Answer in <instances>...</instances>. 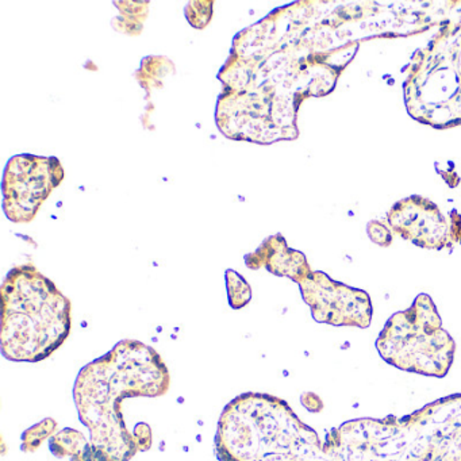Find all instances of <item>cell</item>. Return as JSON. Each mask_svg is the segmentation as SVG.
<instances>
[{"label": "cell", "instance_id": "2", "mask_svg": "<svg viewBox=\"0 0 461 461\" xmlns=\"http://www.w3.org/2000/svg\"><path fill=\"white\" fill-rule=\"evenodd\" d=\"M214 447L220 461H329L317 431L271 393H245L228 403Z\"/></svg>", "mask_w": 461, "mask_h": 461}, {"label": "cell", "instance_id": "11", "mask_svg": "<svg viewBox=\"0 0 461 461\" xmlns=\"http://www.w3.org/2000/svg\"><path fill=\"white\" fill-rule=\"evenodd\" d=\"M58 433V422L53 418H45L41 422L26 429L23 433L21 449L25 453H34L40 449L42 442L52 438Z\"/></svg>", "mask_w": 461, "mask_h": 461}, {"label": "cell", "instance_id": "15", "mask_svg": "<svg viewBox=\"0 0 461 461\" xmlns=\"http://www.w3.org/2000/svg\"><path fill=\"white\" fill-rule=\"evenodd\" d=\"M134 441L139 452H148L153 445L152 428L148 423L140 422L133 429Z\"/></svg>", "mask_w": 461, "mask_h": 461}, {"label": "cell", "instance_id": "7", "mask_svg": "<svg viewBox=\"0 0 461 461\" xmlns=\"http://www.w3.org/2000/svg\"><path fill=\"white\" fill-rule=\"evenodd\" d=\"M299 288L317 322L336 328L371 326L374 306L366 291L336 282L321 271H312L299 283Z\"/></svg>", "mask_w": 461, "mask_h": 461}, {"label": "cell", "instance_id": "16", "mask_svg": "<svg viewBox=\"0 0 461 461\" xmlns=\"http://www.w3.org/2000/svg\"><path fill=\"white\" fill-rule=\"evenodd\" d=\"M301 401L309 411L318 412L323 409L322 401H321L320 396L315 395V393H303V395L301 396Z\"/></svg>", "mask_w": 461, "mask_h": 461}, {"label": "cell", "instance_id": "10", "mask_svg": "<svg viewBox=\"0 0 461 461\" xmlns=\"http://www.w3.org/2000/svg\"><path fill=\"white\" fill-rule=\"evenodd\" d=\"M90 439L77 429L66 428L50 438V452L55 457H74L87 447Z\"/></svg>", "mask_w": 461, "mask_h": 461}, {"label": "cell", "instance_id": "14", "mask_svg": "<svg viewBox=\"0 0 461 461\" xmlns=\"http://www.w3.org/2000/svg\"><path fill=\"white\" fill-rule=\"evenodd\" d=\"M366 234H368L369 240L379 247L387 248L393 244V230L390 226L380 222V221H371L366 225Z\"/></svg>", "mask_w": 461, "mask_h": 461}, {"label": "cell", "instance_id": "1", "mask_svg": "<svg viewBox=\"0 0 461 461\" xmlns=\"http://www.w3.org/2000/svg\"><path fill=\"white\" fill-rule=\"evenodd\" d=\"M171 387V374L160 353L139 339H122L106 355L80 369L74 385L79 420L104 461H131L139 453L126 428V398H158Z\"/></svg>", "mask_w": 461, "mask_h": 461}, {"label": "cell", "instance_id": "4", "mask_svg": "<svg viewBox=\"0 0 461 461\" xmlns=\"http://www.w3.org/2000/svg\"><path fill=\"white\" fill-rule=\"evenodd\" d=\"M411 61L403 86L411 118L434 129L461 125V7Z\"/></svg>", "mask_w": 461, "mask_h": 461}, {"label": "cell", "instance_id": "6", "mask_svg": "<svg viewBox=\"0 0 461 461\" xmlns=\"http://www.w3.org/2000/svg\"><path fill=\"white\" fill-rule=\"evenodd\" d=\"M64 179V169L56 158L15 156L4 176V210L14 223H29L41 204Z\"/></svg>", "mask_w": 461, "mask_h": 461}, {"label": "cell", "instance_id": "12", "mask_svg": "<svg viewBox=\"0 0 461 461\" xmlns=\"http://www.w3.org/2000/svg\"><path fill=\"white\" fill-rule=\"evenodd\" d=\"M226 290L231 309L241 310L252 301V287L249 283L233 269L225 272Z\"/></svg>", "mask_w": 461, "mask_h": 461}, {"label": "cell", "instance_id": "13", "mask_svg": "<svg viewBox=\"0 0 461 461\" xmlns=\"http://www.w3.org/2000/svg\"><path fill=\"white\" fill-rule=\"evenodd\" d=\"M214 2H190L185 7V17L193 28L202 31L209 25L212 17Z\"/></svg>", "mask_w": 461, "mask_h": 461}, {"label": "cell", "instance_id": "17", "mask_svg": "<svg viewBox=\"0 0 461 461\" xmlns=\"http://www.w3.org/2000/svg\"><path fill=\"white\" fill-rule=\"evenodd\" d=\"M71 461H104V458H102L101 455L94 449L91 442H88L87 447H86L82 452L77 453V456L71 457Z\"/></svg>", "mask_w": 461, "mask_h": 461}, {"label": "cell", "instance_id": "8", "mask_svg": "<svg viewBox=\"0 0 461 461\" xmlns=\"http://www.w3.org/2000/svg\"><path fill=\"white\" fill-rule=\"evenodd\" d=\"M387 225L393 233L423 249H447L461 242L455 222H447L438 206L420 195L396 202L388 210Z\"/></svg>", "mask_w": 461, "mask_h": 461}, {"label": "cell", "instance_id": "3", "mask_svg": "<svg viewBox=\"0 0 461 461\" xmlns=\"http://www.w3.org/2000/svg\"><path fill=\"white\" fill-rule=\"evenodd\" d=\"M2 355L14 363H40L71 334V302L32 264L15 267L2 285Z\"/></svg>", "mask_w": 461, "mask_h": 461}, {"label": "cell", "instance_id": "5", "mask_svg": "<svg viewBox=\"0 0 461 461\" xmlns=\"http://www.w3.org/2000/svg\"><path fill=\"white\" fill-rule=\"evenodd\" d=\"M380 357L404 372L445 377L455 360L456 342L445 329L433 299L420 294L411 306L391 315L376 339Z\"/></svg>", "mask_w": 461, "mask_h": 461}, {"label": "cell", "instance_id": "9", "mask_svg": "<svg viewBox=\"0 0 461 461\" xmlns=\"http://www.w3.org/2000/svg\"><path fill=\"white\" fill-rule=\"evenodd\" d=\"M245 264L250 269L267 268L271 274L288 277L298 285L312 272L306 256L291 249L282 234L268 237L256 252L245 256Z\"/></svg>", "mask_w": 461, "mask_h": 461}]
</instances>
